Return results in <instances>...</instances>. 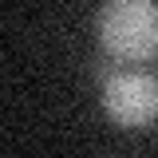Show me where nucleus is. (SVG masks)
<instances>
[{
	"instance_id": "f257e3e1",
	"label": "nucleus",
	"mask_w": 158,
	"mask_h": 158,
	"mask_svg": "<svg viewBox=\"0 0 158 158\" xmlns=\"http://www.w3.org/2000/svg\"><path fill=\"white\" fill-rule=\"evenodd\" d=\"M99 44L111 59L142 63L158 52V4L154 0H107L99 8Z\"/></svg>"
},
{
	"instance_id": "f03ea898",
	"label": "nucleus",
	"mask_w": 158,
	"mask_h": 158,
	"mask_svg": "<svg viewBox=\"0 0 158 158\" xmlns=\"http://www.w3.org/2000/svg\"><path fill=\"white\" fill-rule=\"evenodd\" d=\"M103 111L127 131L158 123V79H150L146 71L107 75L103 79Z\"/></svg>"
}]
</instances>
